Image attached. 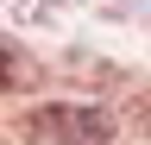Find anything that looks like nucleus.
I'll return each instance as SVG.
<instances>
[{
	"mask_svg": "<svg viewBox=\"0 0 151 145\" xmlns=\"http://www.w3.org/2000/svg\"><path fill=\"white\" fill-rule=\"evenodd\" d=\"M38 126H50L63 145H107L113 139V120L101 114V107H44Z\"/></svg>",
	"mask_w": 151,
	"mask_h": 145,
	"instance_id": "1",
	"label": "nucleus"
}]
</instances>
